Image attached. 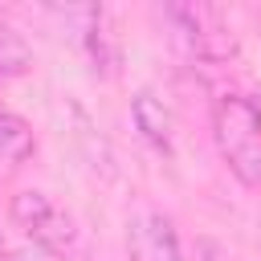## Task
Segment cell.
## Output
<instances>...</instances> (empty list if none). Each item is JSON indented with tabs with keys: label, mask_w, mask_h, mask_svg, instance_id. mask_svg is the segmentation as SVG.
I'll return each instance as SVG.
<instances>
[{
	"label": "cell",
	"mask_w": 261,
	"mask_h": 261,
	"mask_svg": "<svg viewBox=\"0 0 261 261\" xmlns=\"http://www.w3.org/2000/svg\"><path fill=\"white\" fill-rule=\"evenodd\" d=\"M212 139L228 171L261 192V106L245 94H224L212 106Z\"/></svg>",
	"instance_id": "obj_1"
},
{
	"label": "cell",
	"mask_w": 261,
	"mask_h": 261,
	"mask_svg": "<svg viewBox=\"0 0 261 261\" xmlns=\"http://www.w3.org/2000/svg\"><path fill=\"white\" fill-rule=\"evenodd\" d=\"M8 212L16 220V228L37 241L41 249L57 253V257H73L77 253V224L73 216L49 196V192H37V188H20L12 200H8Z\"/></svg>",
	"instance_id": "obj_2"
},
{
	"label": "cell",
	"mask_w": 261,
	"mask_h": 261,
	"mask_svg": "<svg viewBox=\"0 0 261 261\" xmlns=\"http://www.w3.org/2000/svg\"><path fill=\"white\" fill-rule=\"evenodd\" d=\"M126 253L130 261H184L171 216L159 208H139L126 220Z\"/></svg>",
	"instance_id": "obj_3"
},
{
	"label": "cell",
	"mask_w": 261,
	"mask_h": 261,
	"mask_svg": "<svg viewBox=\"0 0 261 261\" xmlns=\"http://www.w3.org/2000/svg\"><path fill=\"white\" fill-rule=\"evenodd\" d=\"M130 118H135L139 135H143L155 151L171 155V147H175V122H171V110L163 106V98H155L151 90H139L135 102H130Z\"/></svg>",
	"instance_id": "obj_4"
},
{
	"label": "cell",
	"mask_w": 261,
	"mask_h": 261,
	"mask_svg": "<svg viewBox=\"0 0 261 261\" xmlns=\"http://www.w3.org/2000/svg\"><path fill=\"white\" fill-rule=\"evenodd\" d=\"M33 151H37L33 126H29L20 114L0 110V163H24Z\"/></svg>",
	"instance_id": "obj_5"
},
{
	"label": "cell",
	"mask_w": 261,
	"mask_h": 261,
	"mask_svg": "<svg viewBox=\"0 0 261 261\" xmlns=\"http://www.w3.org/2000/svg\"><path fill=\"white\" fill-rule=\"evenodd\" d=\"M29 69V49L12 29H0V77H16Z\"/></svg>",
	"instance_id": "obj_6"
},
{
	"label": "cell",
	"mask_w": 261,
	"mask_h": 261,
	"mask_svg": "<svg viewBox=\"0 0 261 261\" xmlns=\"http://www.w3.org/2000/svg\"><path fill=\"white\" fill-rule=\"evenodd\" d=\"M200 261H232V257H228L224 245H216V241L204 237V241H200Z\"/></svg>",
	"instance_id": "obj_7"
}]
</instances>
